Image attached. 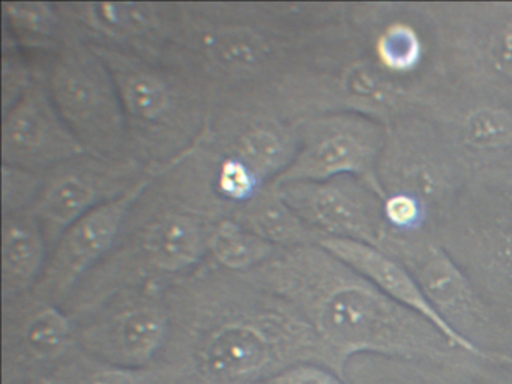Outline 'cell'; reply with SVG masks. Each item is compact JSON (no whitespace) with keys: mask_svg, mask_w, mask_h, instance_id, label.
I'll list each match as a JSON object with an SVG mask.
<instances>
[{"mask_svg":"<svg viewBox=\"0 0 512 384\" xmlns=\"http://www.w3.org/2000/svg\"><path fill=\"white\" fill-rule=\"evenodd\" d=\"M49 384H184L160 366L127 369L74 348L47 378Z\"/></svg>","mask_w":512,"mask_h":384,"instance_id":"25","label":"cell"},{"mask_svg":"<svg viewBox=\"0 0 512 384\" xmlns=\"http://www.w3.org/2000/svg\"><path fill=\"white\" fill-rule=\"evenodd\" d=\"M38 75L34 57L2 41V111L13 107Z\"/></svg>","mask_w":512,"mask_h":384,"instance_id":"28","label":"cell"},{"mask_svg":"<svg viewBox=\"0 0 512 384\" xmlns=\"http://www.w3.org/2000/svg\"><path fill=\"white\" fill-rule=\"evenodd\" d=\"M151 179L68 227L50 249L46 267L32 293L64 306L83 279L112 251L131 206Z\"/></svg>","mask_w":512,"mask_h":384,"instance_id":"18","label":"cell"},{"mask_svg":"<svg viewBox=\"0 0 512 384\" xmlns=\"http://www.w3.org/2000/svg\"><path fill=\"white\" fill-rule=\"evenodd\" d=\"M152 176L154 173L130 156L109 158L85 153L44 173L31 210L52 249L74 222L128 194Z\"/></svg>","mask_w":512,"mask_h":384,"instance_id":"13","label":"cell"},{"mask_svg":"<svg viewBox=\"0 0 512 384\" xmlns=\"http://www.w3.org/2000/svg\"><path fill=\"white\" fill-rule=\"evenodd\" d=\"M49 254L46 234L32 210L2 215V300L31 293Z\"/></svg>","mask_w":512,"mask_h":384,"instance_id":"22","label":"cell"},{"mask_svg":"<svg viewBox=\"0 0 512 384\" xmlns=\"http://www.w3.org/2000/svg\"><path fill=\"white\" fill-rule=\"evenodd\" d=\"M445 74L512 90V2L463 6L436 24Z\"/></svg>","mask_w":512,"mask_h":384,"instance_id":"15","label":"cell"},{"mask_svg":"<svg viewBox=\"0 0 512 384\" xmlns=\"http://www.w3.org/2000/svg\"><path fill=\"white\" fill-rule=\"evenodd\" d=\"M278 249L242 228L232 218H226L215 227L208 258L230 272L250 273L266 263Z\"/></svg>","mask_w":512,"mask_h":384,"instance_id":"26","label":"cell"},{"mask_svg":"<svg viewBox=\"0 0 512 384\" xmlns=\"http://www.w3.org/2000/svg\"><path fill=\"white\" fill-rule=\"evenodd\" d=\"M92 47L118 87L131 158L157 174L202 144L215 95L200 75L169 54L145 57Z\"/></svg>","mask_w":512,"mask_h":384,"instance_id":"5","label":"cell"},{"mask_svg":"<svg viewBox=\"0 0 512 384\" xmlns=\"http://www.w3.org/2000/svg\"><path fill=\"white\" fill-rule=\"evenodd\" d=\"M230 218L278 248L316 245L323 239L284 201L275 183L263 186L250 201L236 207Z\"/></svg>","mask_w":512,"mask_h":384,"instance_id":"23","label":"cell"},{"mask_svg":"<svg viewBox=\"0 0 512 384\" xmlns=\"http://www.w3.org/2000/svg\"><path fill=\"white\" fill-rule=\"evenodd\" d=\"M73 318L77 347L121 368L154 365L169 338L170 312L160 282L122 288Z\"/></svg>","mask_w":512,"mask_h":384,"instance_id":"11","label":"cell"},{"mask_svg":"<svg viewBox=\"0 0 512 384\" xmlns=\"http://www.w3.org/2000/svg\"><path fill=\"white\" fill-rule=\"evenodd\" d=\"M77 347L76 321L34 293L2 300L4 384L49 378Z\"/></svg>","mask_w":512,"mask_h":384,"instance_id":"16","label":"cell"},{"mask_svg":"<svg viewBox=\"0 0 512 384\" xmlns=\"http://www.w3.org/2000/svg\"><path fill=\"white\" fill-rule=\"evenodd\" d=\"M170 332L154 365L184 384H263L298 363L346 366L307 318L247 273L206 258L164 285Z\"/></svg>","mask_w":512,"mask_h":384,"instance_id":"1","label":"cell"},{"mask_svg":"<svg viewBox=\"0 0 512 384\" xmlns=\"http://www.w3.org/2000/svg\"><path fill=\"white\" fill-rule=\"evenodd\" d=\"M17 384H49V381L46 378H38V380L23 381V383Z\"/></svg>","mask_w":512,"mask_h":384,"instance_id":"31","label":"cell"},{"mask_svg":"<svg viewBox=\"0 0 512 384\" xmlns=\"http://www.w3.org/2000/svg\"><path fill=\"white\" fill-rule=\"evenodd\" d=\"M247 275L289 300L344 366L362 354L442 365L472 356L317 243L280 248Z\"/></svg>","mask_w":512,"mask_h":384,"instance_id":"2","label":"cell"},{"mask_svg":"<svg viewBox=\"0 0 512 384\" xmlns=\"http://www.w3.org/2000/svg\"><path fill=\"white\" fill-rule=\"evenodd\" d=\"M418 113L439 129L469 183L512 179V90L440 71Z\"/></svg>","mask_w":512,"mask_h":384,"instance_id":"7","label":"cell"},{"mask_svg":"<svg viewBox=\"0 0 512 384\" xmlns=\"http://www.w3.org/2000/svg\"><path fill=\"white\" fill-rule=\"evenodd\" d=\"M317 245L323 246L335 257L349 264L356 272L361 273L371 284L376 285L382 293L401 303L406 308L418 312L422 317L433 323L452 344L457 345L466 353L472 354L479 359H491L496 354L491 351L482 350L478 345L470 342L469 339L455 332L425 299L422 291L419 290L409 270L388 252L367 245V243L353 242V240L337 239V237H323Z\"/></svg>","mask_w":512,"mask_h":384,"instance_id":"21","label":"cell"},{"mask_svg":"<svg viewBox=\"0 0 512 384\" xmlns=\"http://www.w3.org/2000/svg\"><path fill=\"white\" fill-rule=\"evenodd\" d=\"M43 179L44 173L2 164V215L31 210Z\"/></svg>","mask_w":512,"mask_h":384,"instance_id":"29","label":"cell"},{"mask_svg":"<svg viewBox=\"0 0 512 384\" xmlns=\"http://www.w3.org/2000/svg\"><path fill=\"white\" fill-rule=\"evenodd\" d=\"M386 125L358 113H322L298 122V150L290 167L275 180L319 182L356 177L382 197L377 164Z\"/></svg>","mask_w":512,"mask_h":384,"instance_id":"12","label":"cell"},{"mask_svg":"<svg viewBox=\"0 0 512 384\" xmlns=\"http://www.w3.org/2000/svg\"><path fill=\"white\" fill-rule=\"evenodd\" d=\"M388 233L434 237L469 185L439 129L419 113L386 126L377 164Z\"/></svg>","mask_w":512,"mask_h":384,"instance_id":"6","label":"cell"},{"mask_svg":"<svg viewBox=\"0 0 512 384\" xmlns=\"http://www.w3.org/2000/svg\"><path fill=\"white\" fill-rule=\"evenodd\" d=\"M217 155L200 144L154 174L134 201L112 251L62 308L74 317L115 291L187 275L208 258L218 222L235 207L215 189Z\"/></svg>","mask_w":512,"mask_h":384,"instance_id":"3","label":"cell"},{"mask_svg":"<svg viewBox=\"0 0 512 384\" xmlns=\"http://www.w3.org/2000/svg\"><path fill=\"white\" fill-rule=\"evenodd\" d=\"M263 384H347L344 377L328 366L298 363L275 374Z\"/></svg>","mask_w":512,"mask_h":384,"instance_id":"30","label":"cell"},{"mask_svg":"<svg viewBox=\"0 0 512 384\" xmlns=\"http://www.w3.org/2000/svg\"><path fill=\"white\" fill-rule=\"evenodd\" d=\"M379 249L409 270L431 308L455 332L481 347L479 338L494 329L496 314L434 237L388 233Z\"/></svg>","mask_w":512,"mask_h":384,"instance_id":"14","label":"cell"},{"mask_svg":"<svg viewBox=\"0 0 512 384\" xmlns=\"http://www.w3.org/2000/svg\"><path fill=\"white\" fill-rule=\"evenodd\" d=\"M214 183L218 195L235 209L250 201L263 186L268 185L241 159L218 155Z\"/></svg>","mask_w":512,"mask_h":384,"instance_id":"27","label":"cell"},{"mask_svg":"<svg viewBox=\"0 0 512 384\" xmlns=\"http://www.w3.org/2000/svg\"><path fill=\"white\" fill-rule=\"evenodd\" d=\"M0 132L4 165L46 173L88 153L53 104L40 65L37 78L22 98L2 111Z\"/></svg>","mask_w":512,"mask_h":384,"instance_id":"20","label":"cell"},{"mask_svg":"<svg viewBox=\"0 0 512 384\" xmlns=\"http://www.w3.org/2000/svg\"><path fill=\"white\" fill-rule=\"evenodd\" d=\"M298 122L277 86L239 90L215 98L202 146L232 156L274 183L295 159Z\"/></svg>","mask_w":512,"mask_h":384,"instance_id":"10","label":"cell"},{"mask_svg":"<svg viewBox=\"0 0 512 384\" xmlns=\"http://www.w3.org/2000/svg\"><path fill=\"white\" fill-rule=\"evenodd\" d=\"M275 186L299 218L323 237L380 248L388 234L382 197L356 177L283 182Z\"/></svg>","mask_w":512,"mask_h":384,"instance_id":"17","label":"cell"},{"mask_svg":"<svg viewBox=\"0 0 512 384\" xmlns=\"http://www.w3.org/2000/svg\"><path fill=\"white\" fill-rule=\"evenodd\" d=\"M323 3L170 2L169 54L203 78L215 98L278 86L299 57L344 17Z\"/></svg>","mask_w":512,"mask_h":384,"instance_id":"4","label":"cell"},{"mask_svg":"<svg viewBox=\"0 0 512 384\" xmlns=\"http://www.w3.org/2000/svg\"><path fill=\"white\" fill-rule=\"evenodd\" d=\"M4 42L34 59L47 56L68 38L56 2H2Z\"/></svg>","mask_w":512,"mask_h":384,"instance_id":"24","label":"cell"},{"mask_svg":"<svg viewBox=\"0 0 512 384\" xmlns=\"http://www.w3.org/2000/svg\"><path fill=\"white\" fill-rule=\"evenodd\" d=\"M68 38L163 57L172 39L170 2H56Z\"/></svg>","mask_w":512,"mask_h":384,"instance_id":"19","label":"cell"},{"mask_svg":"<svg viewBox=\"0 0 512 384\" xmlns=\"http://www.w3.org/2000/svg\"><path fill=\"white\" fill-rule=\"evenodd\" d=\"M434 239L512 323V179L469 183Z\"/></svg>","mask_w":512,"mask_h":384,"instance_id":"8","label":"cell"},{"mask_svg":"<svg viewBox=\"0 0 512 384\" xmlns=\"http://www.w3.org/2000/svg\"><path fill=\"white\" fill-rule=\"evenodd\" d=\"M35 60L53 104L83 149L109 158L130 156L118 87L98 51L70 36Z\"/></svg>","mask_w":512,"mask_h":384,"instance_id":"9","label":"cell"}]
</instances>
